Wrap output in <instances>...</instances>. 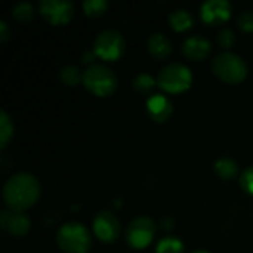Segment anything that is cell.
Instances as JSON below:
<instances>
[{
  "mask_svg": "<svg viewBox=\"0 0 253 253\" xmlns=\"http://www.w3.org/2000/svg\"><path fill=\"white\" fill-rule=\"evenodd\" d=\"M126 49L125 37L117 30H104L101 31L93 42V52L98 58L104 61L119 59Z\"/></svg>",
  "mask_w": 253,
  "mask_h": 253,
  "instance_id": "6",
  "label": "cell"
},
{
  "mask_svg": "<svg viewBox=\"0 0 253 253\" xmlns=\"http://www.w3.org/2000/svg\"><path fill=\"white\" fill-rule=\"evenodd\" d=\"M148 50L157 59H165L172 52V42L162 33H153L148 37Z\"/></svg>",
  "mask_w": 253,
  "mask_h": 253,
  "instance_id": "14",
  "label": "cell"
},
{
  "mask_svg": "<svg viewBox=\"0 0 253 253\" xmlns=\"http://www.w3.org/2000/svg\"><path fill=\"white\" fill-rule=\"evenodd\" d=\"M169 24L175 31H187L193 27L194 18L187 9H175L169 15Z\"/></svg>",
  "mask_w": 253,
  "mask_h": 253,
  "instance_id": "15",
  "label": "cell"
},
{
  "mask_svg": "<svg viewBox=\"0 0 253 253\" xmlns=\"http://www.w3.org/2000/svg\"><path fill=\"white\" fill-rule=\"evenodd\" d=\"M59 79L65 86H77L83 82V73L77 65H65L59 70Z\"/></svg>",
  "mask_w": 253,
  "mask_h": 253,
  "instance_id": "17",
  "label": "cell"
},
{
  "mask_svg": "<svg viewBox=\"0 0 253 253\" xmlns=\"http://www.w3.org/2000/svg\"><path fill=\"white\" fill-rule=\"evenodd\" d=\"M0 227L10 236L22 237L30 231L31 222L24 212L6 209L0 213Z\"/></svg>",
  "mask_w": 253,
  "mask_h": 253,
  "instance_id": "11",
  "label": "cell"
},
{
  "mask_svg": "<svg viewBox=\"0 0 253 253\" xmlns=\"http://www.w3.org/2000/svg\"><path fill=\"white\" fill-rule=\"evenodd\" d=\"M56 243L64 253H87L90 249V233L80 222H67L56 233Z\"/></svg>",
  "mask_w": 253,
  "mask_h": 253,
  "instance_id": "4",
  "label": "cell"
},
{
  "mask_svg": "<svg viewBox=\"0 0 253 253\" xmlns=\"http://www.w3.org/2000/svg\"><path fill=\"white\" fill-rule=\"evenodd\" d=\"M39 12L52 25H62L71 19L74 6L68 0H42L39 3Z\"/></svg>",
  "mask_w": 253,
  "mask_h": 253,
  "instance_id": "8",
  "label": "cell"
},
{
  "mask_svg": "<svg viewBox=\"0 0 253 253\" xmlns=\"http://www.w3.org/2000/svg\"><path fill=\"white\" fill-rule=\"evenodd\" d=\"M156 234V224L148 216L135 218L126 228V242L133 249H145Z\"/></svg>",
  "mask_w": 253,
  "mask_h": 253,
  "instance_id": "7",
  "label": "cell"
},
{
  "mask_svg": "<svg viewBox=\"0 0 253 253\" xmlns=\"http://www.w3.org/2000/svg\"><path fill=\"white\" fill-rule=\"evenodd\" d=\"M147 111H148L150 117L154 122L163 123V122H166L172 116L173 107H172L170 99L166 95L154 93L147 101Z\"/></svg>",
  "mask_w": 253,
  "mask_h": 253,
  "instance_id": "12",
  "label": "cell"
},
{
  "mask_svg": "<svg viewBox=\"0 0 253 253\" xmlns=\"http://www.w3.org/2000/svg\"><path fill=\"white\" fill-rule=\"evenodd\" d=\"M191 82L193 73L182 62H169L160 70L157 76V84L169 93H179L187 90L191 86Z\"/></svg>",
  "mask_w": 253,
  "mask_h": 253,
  "instance_id": "5",
  "label": "cell"
},
{
  "mask_svg": "<svg viewBox=\"0 0 253 253\" xmlns=\"http://www.w3.org/2000/svg\"><path fill=\"white\" fill-rule=\"evenodd\" d=\"M162 228L163 230H170L172 228V219L170 218H166L162 221Z\"/></svg>",
  "mask_w": 253,
  "mask_h": 253,
  "instance_id": "28",
  "label": "cell"
},
{
  "mask_svg": "<svg viewBox=\"0 0 253 253\" xmlns=\"http://www.w3.org/2000/svg\"><path fill=\"white\" fill-rule=\"evenodd\" d=\"M211 42L200 34H194L185 39L184 44H182V52L187 58L194 59V61H200L205 59L209 53H211Z\"/></svg>",
  "mask_w": 253,
  "mask_h": 253,
  "instance_id": "13",
  "label": "cell"
},
{
  "mask_svg": "<svg viewBox=\"0 0 253 253\" xmlns=\"http://www.w3.org/2000/svg\"><path fill=\"white\" fill-rule=\"evenodd\" d=\"M157 253H184V243L173 236H166L159 240L156 246Z\"/></svg>",
  "mask_w": 253,
  "mask_h": 253,
  "instance_id": "19",
  "label": "cell"
},
{
  "mask_svg": "<svg viewBox=\"0 0 253 253\" xmlns=\"http://www.w3.org/2000/svg\"><path fill=\"white\" fill-rule=\"evenodd\" d=\"M193 253H211V252H208V251H203V249H200V251H194Z\"/></svg>",
  "mask_w": 253,
  "mask_h": 253,
  "instance_id": "29",
  "label": "cell"
},
{
  "mask_svg": "<svg viewBox=\"0 0 253 253\" xmlns=\"http://www.w3.org/2000/svg\"><path fill=\"white\" fill-rule=\"evenodd\" d=\"M215 172L222 179H234L237 176V173H239V166L233 159L221 157L215 163Z\"/></svg>",
  "mask_w": 253,
  "mask_h": 253,
  "instance_id": "16",
  "label": "cell"
},
{
  "mask_svg": "<svg viewBox=\"0 0 253 253\" xmlns=\"http://www.w3.org/2000/svg\"><path fill=\"white\" fill-rule=\"evenodd\" d=\"M200 16L209 25L224 24L231 16V4L227 0H208L200 6Z\"/></svg>",
  "mask_w": 253,
  "mask_h": 253,
  "instance_id": "10",
  "label": "cell"
},
{
  "mask_svg": "<svg viewBox=\"0 0 253 253\" xmlns=\"http://www.w3.org/2000/svg\"><path fill=\"white\" fill-rule=\"evenodd\" d=\"M95 56H96V53L92 50V52H84L83 53V56H82V61H84V62H90L92 59H95Z\"/></svg>",
  "mask_w": 253,
  "mask_h": 253,
  "instance_id": "27",
  "label": "cell"
},
{
  "mask_svg": "<svg viewBox=\"0 0 253 253\" xmlns=\"http://www.w3.org/2000/svg\"><path fill=\"white\" fill-rule=\"evenodd\" d=\"M240 185H242V188L248 194L253 196V165L242 172V175H240Z\"/></svg>",
  "mask_w": 253,
  "mask_h": 253,
  "instance_id": "24",
  "label": "cell"
},
{
  "mask_svg": "<svg viewBox=\"0 0 253 253\" xmlns=\"http://www.w3.org/2000/svg\"><path fill=\"white\" fill-rule=\"evenodd\" d=\"M40 196L37 178L27 172L12 175L3 187V200L10 211L24 212L30 209Z\"/></svg>",
  "mask_w": 253,
  "mask_h": 253,
  "instance_id": "1",
  "label": "cell"
},
{
  "mask_svg": "<svg viewBox=\"0 0 253 253\" xmlns=\"http://www.w3.org/2000/svg\"><path fill=\"white\" fill-rule=\"evenodd\" d=\"M83 84L96 96L111 95L119 84L116 73L105 64L93 62L83 73Z\"/></svg>",
  "mask_w": 253,
  "mask_h": 253,
  "instance_id": "2",
  "label": "cell"
},
{
  "mask_svg": "<svg viewBox=\"0 0 253 253\" xmlns=\"http://www.w3.org/2000/svg\"><path fill=\"white\" fill-rule=\"evenodd\" d=\"M13 135V125L6 111H0V148H4Z\"/></svg>",
  "mask_w": 253,
  "mask_h": 253,
  "instance_id": "20",
  "label": "cell"
},
{
  "mask_svg": "<svg viewBox=\"0 0 253 253\" xmlns=\"http://www.w3.org/2000/svg\"><path fill=\"white\" fill-rule=\"evenodd\" d=\"M12 15L19 22H30L34 16V6L30 1H19L12 9Z\"/></svg>",
  "mask_w": 253,
  "mask_h": 253,
  "instance_id": "21",
  "label": "cell"
},
{
  "mask_svg": "<svg viewBox=\"0 0 253 253\" xmlns=\"http://www.w3.org/2000/svg\"><path fill=\"white\" fill-rule=\"evenodd\" d=\"M108 9L107 0H84L83 1V10L87 16H101Z\"/></svg>",
  "mask_w": 253,
  "mask_h": 253,
  "instance_id": "22",
  "label": "cell"
},
{
  "mask_svg": "<svg viewBox=\"0 0 253 253\" xmlns=\"http://www.w3.org/2000/svg\"><path fill=\"white\" fill-rule=\"evenodd\" d=\"M218 42L222 47L230 49L234 43H236V33L231 28H224L221 30V33L218 34Z\"/></svg>",
  "mask_w": 253,
  "mask_h": 253,
  "instance_id": "25",
  "label": "cell"
},
{
  "mask_svg": "<svg viewBox=\"0 0 253 253\" xmlns=\"http://www.w3.org/2000/svg\"><path fill=\"white\" fill-rule=\"evenodd\" d=\"M9 39V27L4 21H0V42H6Z\"/></svg>",
  "mask_w": 253,
  "mask_h": 253,
  "instance_id": "26",
  "label": "cell"
},
{
  "mask_svg": "<svg viewBox=\"0 0 253 253\" xmlns=\"http://www.w3.org/2000/svg\"><path fill=\"white\" fill-rule=\"evenodd\" d=\"M213 74L225 83L237 84L242 83L248 76V65L245 59L233 52H221L212 61Z\"/></svg>",
  "mask_w": 253,
  "mask_h": 253,
  "instance_id": "3",
  "label": "cell"
},
{
  "mask_svg": "<svg viewBox=\"0 0 253 253\" xmlns=\"http://www.w3.org/2000/svg\"><path fill=\"white\" fill-rule=\"evenodd\" d=\"M237 25L240 30L246 31V33H252L253 31V10H243L239 16H237Z\"/></svg>",
  "mask_w": 253,
  "mask_h": 253,
  "instance_id": "23",
  "label": "cell"
},
{
  "mask_svg": "<svg viewBox=\"0 0 253 253\" xmlns=\"http://www.w3.org/2000/svg\"><path fill=\"white\" fill-rule=\"evenodd\" d=\"M92 228L95 236L104 243H111L117 240L120 234V222L117 216L108 211H101L95 215Z\"/></svg>",
  "mask_w": 253,
  "mask_h": 253,
  "instance_id": "9",
  "label": "cell"
},
{
  "mask_svg": "<svg viewBox=\"0 0 253 253\" xmlns=\"http://www.w3.org/2000/svg\"><path fill=\"white\" fill-rule=\"evenodd\" d=\"M157 80L150 74V73H139L135 79H133V89L141 93V95H148L153 92V89L156 87Z\"/></svg>",
  "mask_w": 253,
  "mask_h": 253,
  "instance_id": "18",
  "label": "cell"
}]
</instances>
